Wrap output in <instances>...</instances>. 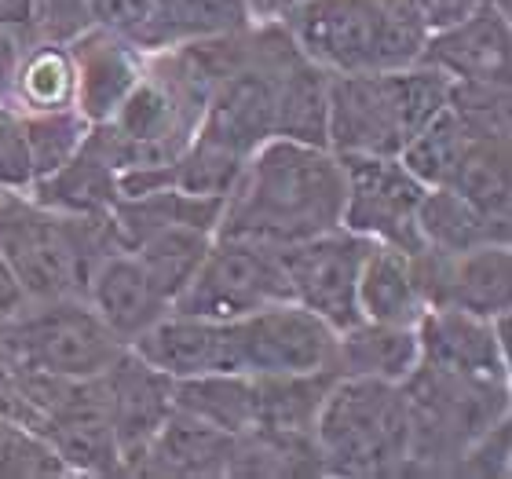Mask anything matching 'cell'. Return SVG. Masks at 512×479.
<instances>
[{"instance_id": "obj_1", "label": "cell", "mask_w": 512, "mask_h": 479, "mask_svg": "<svg viewBox=\"0 0 512 479\" xmlns=\"http://www.w3.org/2000/svg\"><path fill=\"white\" fill-rule=\"evenodd\" d=\"M344 169L330 147L271 136L253 150L224 198L216 235L293 245L341 227Z\"/></svg>"}, {"instance_id": "obj_2", "label": "cell", "mask_w": 512, "mask_h": 479, "mask_svg": "<svg viewBox=\"0 0 512 479\" xmlns=\"http://www.w3.org/2000/svg\"><path fill=\"white\" fill-rule=\"evenodd\" d=\"M278 26L326 74L414 66L428 41L410 0H300Z\"/></svg>"}, {"instance_id": "obj_3", "label": "cell", "mask_w": 512, "mask_h": 479, "mask_svg": "<svg viewBox=\"0 0 512 479\" xmlns=\"http://www.w3.org/2000/svg\"><path fill=\"white\" fill-rule=\"evenodd\" d=\"M450 77L414 63L377 74H330L326 147L333 154H399L450 103Z\"/></svg>"}, {"instance_id": "obj_4", "label": "cell", "mask_w": 512, "mask_h": 479, "mask_svg": "<svg viewBox=\"0 0 512 479\" xmlns=\"http://www.w3.org/2000/svg\"><path fill=\"white\" fill-rule=\"evenodd\" d=\"M322 476H388L410 469V406L403 384L333 377L311 425Z\"/></svg>"}, {"instance_id": "obj_5", "label": "cell", "mask_w": 512, "mask_h": 479, "mask_svg": "<svg viewBox=\"0 0 512 479\" xmlns=\"http://www.w3.org/2000/svg\"><path fill=\"white\" fill-rule=\"evenodd\" d=\"M114 245L110 216H63L33 202L30 191L0 194V256L26 300L81 297L92 264Z\"/></svg>"}, {"instance_id": "obj_6", "label": "cell", "mask_w": 512, "mask_h": 479, "mask_svg": "<svg viewBox=\"0 0 512 479\" xmlns=\"http://www.w3.org/2000/svg\"><path fill=\"white\" fill-rule=\"evenodd\" d=\"M410 406V465L421 472H454L458 458L509 417V384L472 381L421 366L403 381Z\"/></svg>"}, {"instance_id": "obj_7", "label": "cell", "mask_w": 512, "mask_h": 479, "mask_svg": "<svg viewBox=\"0 0 512 479\" xmlns=\"http://www.w3.org/2000/svg\"><path fill=\"white\" fill-rule=\"evenodd\" d=\"M0 348L22 370L44 377H99L125 352L110 326L99 319L85 297L22 300L0 322Z\"/></svg>"}, {"instance_id": "obj_8", "label": "cell", "mask_w": 512, "mask_h": 479, "mask_svg": "<svg viewBox=\"0 0 512 479\" xmlns=\"http://www.w3.org/2000/svg\"><path fill=\"white\" fill-rule=\"evenodd\" d=\"M33 399H37V432L66 461L70 476L121 472L103 373L81 377V381L33 373Z\"/></svg>"}, {"instance_id": "obj_9", "label": "cell", "mask_w": 512, "mask_h": 479, "mask_svg": "<svg viewBox=\"0 0 512 479\" xmlns=\"http://www.w3.org/2000/svg\"><path fill=\"white\" fill-rule=\"evenodd\" d=\"M275 300H289V282L275 245L213 235L202 264L172 300V308L205 319H242Z\"/></svg>"}, {"instance_id": "obj_10", "label": "cell", "mask_w": 512, "mask_h": 479, "mask_svg": "<svg viewBox=\"0 0 512 479\" xmlns=\"http://www.w3.org/2000/svg\"><path fill=\"white\" fill-rule=\"evenodd\" d=\"M344 169L341 227L370 242L421 253L417 209L425 202V183L406 169L399 154H337Z\"/></svg>"}, {"instance_id": "obj_11", "label": "cell", "mask_w": 512, "mask_h": 479, "mask_svg": "<svg viewBox=\"0 0 512 479\" xmlns=\"http://www.w3.org/2000/svg\"><path fill=\"white\" fill-rule=\"evenodd\" d=\"M235 366L249 377L278 373H333L337 330L297 300H275L231 319Z\"/></svg>"}, {"instance_id": "obj_12", "label": "cell", "mask_w": 512, "mask_h": 479, "mask_svg": "<svg viewBox=\"0 0 512 479\" xmlns=\"http://www.w3.org/2000/svg\"><path fill=\"white\" fill-rule=\"evenodd\" d=\"M370 238L333 227L304 242L282 245V271L289 282V300L315 311L326 326L341 333L363 319L359 315V267Z\"/></svg>"}, {"instance_id": "obj_13", "label": "cell", "mask_w": 512, "mask_h": 479, "mask_svg": "<svg viewBox=\"0 0 512 479\" xmlns=\"http://www.w3.org/2000/svg\"><path fill=\"white\" fill-rule=\"evenodd\" d=\"M417 282L428 308H461L483 319L512 311V249L509 242L472 245L461 253H414Z\"/></svg>"}, {"instance_id": "obj_14", "label": "cell", "mask_w": 512, "mask_h": 479, "mask_svg": "<svg viewBox=\"0 0 512 479\" xmlns=\"http://www.w3.org/2000/svg\"><path fill=\"white\" fill-rule=\"evenodd\" d=\"M414 333L421 366L509 384V315L483 319L461 308H425Z\"/></svg>"}, {"instance_id": "obj_15", "label": "cell", "mask_w": 512, "mask_h": 479, "mask_svg": "<svg viewBox=\"0 0 512 479\" xmlns=\"http://www.w3.org/2000/svg\"><path fill=\"white\" fill-rule=\"evenodd\" d=\"M417 63L436 66L454 85H512V26L509 11L494 8L491 0L469 19L447 30L428 33L425 52Z\"/></svg>"}, {"instance_id": "obj_16", "label": "cell", "mask_w": 512, "mask_h": 479, "mask_svg": "<svg viewBox=\"0 0 512 479\" xmlns=\"http://www.w3.org/2000/svg\"><path fill=\"white\" fill-rule=\"evenodd\" d=\"M128 348L172 381H187L202 373H238L231 319H205V315L169 308Z\"/></svg>"}, {"instance_id": "obj_17", "label": "cell", "mask_w": 512, "mask_h": 479, "mask_svg": "<svg viewBox=\"0 0 512 479\" xmlns=\"http://www.w3.org/2000/svg\"><path fill=\"white\" fill-rule=\"evenodd\" d=\"M103 381H107L110 395V421H114V439H118L121 472H136L150 439L158 436V428L165 425V417L176 406L172 403L176 381L143 362L132 348H125L110 362Z\"/></svg>"}, {"instance_id": "obj_18", "label": "cell", "mask_w": 512, "mask_h": 479, "mask_svg": "<svg viewBox=\"0 0 512 479\" xmlns=\"http://www.w3.org/2000/svg\"><path fill=\"white\" fill-rule=\"evenodd\" d=\"M66 44H70L77 70V114L88 125L110 121L128 99V92L139 85V77L147 70V55L96 22H88Z\"/></svg>"}, {"instance_id": "obj_19", "label": "cell", "mask_w": 512, "mask_h": 479, "mask_svg": "<svg viewBox=\"0 0 512 479\" xmlns=\"http://www.w3.org/2000/svg\"><path fill=\"white\" fill-rule=\"evenodd\" d=\"M81 297L92 304V311L107 322L121 344H132L139 333L150 330L172 308L169 297L154 286V278L143 271V264L125 245L107 249L92 264Z\"/></svg>"}, {"instance_id": "obj_20", "label": "cell", "mask_w": 512, "mask_h": 479, "mask_svg": "<svg viewBox=\"0 0 512 479\" xmlns=\"http://www.w3.org/2000/svg\"><path fill=\"white\" fill-rule=\"evenodd\" d=\"M235 454V436L205 425L198 417L172 406L158 436L139 458V476H227Z\"/></svg>"}, {"instance_id": "obj_21", "label": "cell", "mask_w": 512, "mask_h": 479, "mask_svg": "<svg viewBox=\"0 0 512 479\" xmlns=\"http://www.w3.org/2000/svg\"><path fill=\"white\" fill-rule=\"evenodd\" d=\"M30 198L63 216L99 220V216L114 213V205L121 202L118 169L99 150L81 143L74 158L30 183Z\"/></svg>"}, {"instance_id": "obj_22", "label": "cell", "mask_w": 512, "mask_h": 479, "mask_svg": "<svg viewBox=\"0 0 512 479\" xmlns=\"http://www.w3.org/2000/svg\"><path fill=\"white\" fill-rule=\"evenodd\" d=\"M414 326H395V322H370L359 319L355 326L337 333L333 348V373L337 377H374V381L403 384L417 370Z\"/></svg>"}, {"instance_id": "obj_23", "label": "cell", "mask_w": 512, "mask_h": 479, "mask_svg": "<svg viewBox=\"0 0 512 479\" xmlns=\"http://www.w3.org/2000/svg\"><path fill=\"white\" fill-rule=\"evenodd\" d=\"M425 308L428 304L421 282H417L414 253L370 242L363 267H359V315L370 322L414 326Z\"/></svg>"}, {"instance_id": "obj_24", "label": "cell", "mask_w": 512, "mask_h": 479, "mask_svg": "<svg viewBox=\"0 0 512 479\" xmlns=\"http://www.w3.org/2000/svg\"><path fill=\"white\" fill-rule=\"evenodd\" d=\"M77 70L70 44L52 37H33L22 44L15 77H11L8 110L15 114H55L77 110Z\"/></svg>"}, {"instance_id": "obj_25", "label": "cell", "mask_w": 512, "mask_h": 479, "mask_svg": "<svg viewBox=\"0 0 512 479\" xmlns=\"http://www.w3.org/2000/svg\"><path fill=\"white\" fill-rule=\"evenodd\" d=\"M326 92H330V74L319 70L308 55H300L293 44V52L278 70L271 136L326 147Z\"/></svg>"}, {"instance_id": "obj_26", "label": "cell", "mask_w": 512, "mask_h": 479, "mask_svg": "<svg viewBox=\"0 0 512 479\" xmlns=\"http://www.w3.org/2000/svg\"><path fill=\"white\" fill-rule=\"evenodd\" d=\"M512 216H491L465 202L450 187H432L425 191V202L417 209V231L421 245L436 253H461L472 245L487 242H512Z\"/></svg>"}, {"instance_id": "obj_27", "label": "cell", "mask_w": 512, "mask_h": 479, "mask_svg": "<svg viewBox=\"0 0 512 479\" xmlns=\"http://www.w3.org/2000/svg\"><path fill=\"white\" fill-rule=\"evenodd\" d=\"M172 403L183 414L220 428L227 436H246L256 428V377L249 373H202L172 384Z\"/></svg>"}, {"instance_id": "obj_28", "label": "cell", "mask_w": 512, "mask_h": 479, "mask_svg": "<svg viewBox=\"0 0 512 479\" xmlns=\"http://www.w3.org/2000/svg\"><path fill=\"white\" fill-rule=\"evenodd\" d=\"M213 235L216 231L198 227V224H158V227L139 231L125 249L143 264V271L154 278V286H158L172 304V300L183 293V286L191 282L194 271H198Z\"/></svg>"}, {"instance_id": "obj_29", "label": "cell", "mask_w": 512, "mask_h": 479, "mask_svg": "<svg viewBox=\"0 0 512 479\" xmlns=\"http://www.w3.org/2000/svg\"><path fill=\"white\" fill-rule=\"evenodd\" d=\"M512 158L509 136H476L461 154V165L450 180V191L491 216L512 213Z\"/></svg>"}, {"instance_id": "obj_30", "label": "cell", "mask_w": 512, "mask_h": 479, "mask_svg": "<svg viewBox=\"0 0 512 479\" xmlns=\"http://www.w3.org/2000/svg\"><path fill=\"white\" fill-rule=\"evenodd\" d=\"M476 136L465 121L454 114V107H443L436 118L421 125L414 136L406 139V147L399 150V161L414 172L417 180L425 183L428 191L432 187H450L454 172L461 165V154L469 147V139Z\"/></svg>"}, {"instance_id": "obj_31", "label": "cell", "mask_w": 512, "mask_h": 479, "mask_svg": "<svg viewBox=\"0 0 512 479\" xmlns=\"http://www.w3.org/2000/svg\"><path fill=\"white\" fill-rule=\"evenodd\" d=\"M88 19L125 37L143 55L172 48L169 0H88Z\"/></svg>"}, {"instance_id": "obj_32", "label": "cell", "mask_w": 512, "mask_h": 479, "mask_svg": "<svg viewBox=\"0 0 512 479\" xmlns=\"http://www.w3.org/2000/svg\"><path fill=\"white\" fill-rule=\"evenodd\" d=\"M22 139L30 150L33 161V180L48 176L59 169L63 161H70L85 143L88 121L77 110H55V114H19Z\"/></svg>"}, {"instance_id": "obj_33", "label": "cell", "mask_w": 512, "mask_h": 479, "mask_svg": "<svg viewBox=\"0 0 512 479\" xmlns=\"http://www.w3.org/2000/svg\"><path fill=\"white\" fill-rule=\"evenodd\" d=\"M172 48L191 41L231 37L253 26L246 0H169Z\"/></svg>"}, {"instance_id": "obj_34", "label": "cell", "mask_w": 512, "mask_h": 479, "mask_svg": "<svg viewBox=\"0 0 512 479\" xmlns=\"http://www.w3.org/2000/svg\"><path fill=\"white\" fill-rule=\"evenodd\" d=\"M33 183V161L22 139L19 114L0 103V194L8 191H30Z\"/></svg>"}, {"instance_id": "obj_35", "label": "cell", "mask_w": 512, "mask_h": 479, "mask_svg": "<svg viewBox=\"0 0 512 479\" xmlns=\"http://www.w3.org/2000/svg\"><path fill=\"white\" fill-rule=\"evenodd\" d=\"M88 22V0H37V37L70 41Z\"/></svg>"}, {"instance_id": "obj_36", "label": "cell", "mask_w": 512, "mask_h": 479, "mask_svg": "<svg viewBox=\"0 0 512 479\" xmlns=\"http://www.w3.org/2000/svg\"><path fill=\"white\" fill-rule=\"evenodd\" d=\"M417 8V15H421V22L428 26V33L436 30H447V26H454V22L469 19L472 11L483 8L487 0H410Z\"/></svg>"}, {"instance_id": "obj_37", "label": "cell", "mask_w": 512, "mask_h": 479, "mask_svg": "<svg viewBox=\"0 0 512 479\" xmlns=\"http://www.w3.org/2000/svg\"><path fill=\"white\" fill-rule=\"evenodd\" d=\"M0 30L22 44L37 37V0H0Z\"/></svg>"}, {"instance_id": "obj_38", "label": "cell", "mask_w": 512, "mask_h": 479, "mask_svg": "<svg viewBox=\"0 0 512 479\" xmlns=\"http://www.w3.org/2000/svg\"><path fill=\"white\" fill-rule=\"evenodd\" d=\"M22 41L11 37V33L0 30V103L8 107V92H11V77H15V63H19Z\"/></svg>"}, {"instance_id": "obj_39", "label": "cell", "mask_w": 512, "mask_h": 479, "mask_svg": "<svg viewBox=\"0 0 512 479\" xmlns=\"http://www.w3.org/2000/svg\"><path fill=\"white\" fill-rule=\"evenodd\" d=\"M300 0H246V11L253 26H278Z\"/></svg>"}, {"instance_id": "obj_40", "label": "cell", "mask_w": 512, "mask_h": 479, "mask_svg": "<svg viewBox=\"0 0 512 479\" xmlns=\"http://www.w3.org/2000/svg\"><path fill=\"white\" fill-rule=\"evenodd\" d=\"M22 289H19V282H15V275H11V267H8V260L0 256V322L8 319L11 311L19 308L22 304Z\"/></svg>"}, {"instance_id": "obj_41", "label": "cell", "mask_w": 512, "mask_h": 479, "mask_svg": "<svg viewBox=\"0 0 512 479\" xmlns=\"http://www.w3.org/2000/svg\"><path fill=\"white\" fill-rule=\"evenodd\" d=\"M494 8H502V11H509V0H491Z\"/></svg>"}]
</instances>
